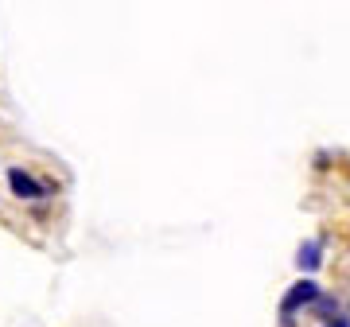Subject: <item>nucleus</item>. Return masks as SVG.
Segmentation results:
<instances>
[{
	"label": "nucleus",
	"instance_id": "20e7f679",
	"mask_svg": "<svg viewBox=\"0 0 350 327\" xmlns=\"http://www.w3.org/2000/svg\"><path fill=\"white\" fill-rule=\"evenodd\" d=\"M323 327H350V319H331V324H323Z\"/></svg>",
	"mask_w": 350,
	"mask_h": 327
},
{
	"label": "nucleus",
	"instance_id": "f257e3e1",
	"mask_svg": "<svg viewBox=\"0 0 350 327\" xmlns=\"http://www.w3.org/2000/svg\"><path fill=\"white\" fill-rule=\"evenodd\" d=\"M312 300H319V285H315V280H300V285L288 289L280 308H284V315H288V312H296V308H304V304H312Z\"/></svg>",
	"mask_w": 350,
	"mask_h": 327
},
{
	"label": "nucleus",
	"instance_id": "7ed1b4c3",
	"mask_svg": "<svg viewBox=\"0 0 350 327\" xmlns=\"http://www.w3.org/2000/svg\"><path fill=\"white\" fill-rule=\"evenodd\" d=\"M319 261H323V250H319V241H304L300 253H296V265L312 273V269H319Z\"/></svg>",
	"mask_w": 350,
	"mask_h": 327
},
{
	"label": "nucleus",
	"instance_id": "f03ea898",
	"mask_svg": "<svg viewBox=\"0 0 350 327\" xmlns=\"http://www.w3.org/2000/svg\"><path fill=\"white\" fill-rule=\"evenodd\" d=\"M8 183H12V191L20 195V199H39V195H47V191L39 187L27 172H20V168H12V172H8Z\"/></svg>",
	"mask_w": 350,
	"mask_h": 327
}]
</instances>
